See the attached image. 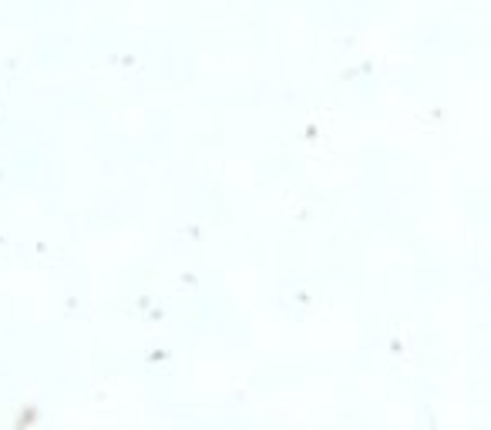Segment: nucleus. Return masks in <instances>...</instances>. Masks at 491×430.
<instances>
[]
</instances>
